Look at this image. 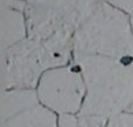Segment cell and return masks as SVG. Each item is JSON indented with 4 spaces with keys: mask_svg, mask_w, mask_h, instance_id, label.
<instances>
[{
    "mask_svg": "<svg viewBox=\"0 0 133 127\" xmlns=\"http://www.w3.org/2000/svg\"><path fill=\"white\" fill-rule=\"evenodd\" d=\"M1 51L28 37L25 13L14 8L0 7Z\"/></svg>",
    "mask_w": 133,
    "mask_h": 127,
    "instance_id": "8992f818",
    "label": "cell"
},
{
    "mask_svg": "<svg viewBox=\"0 0 133 127\" xmlns=\"http://www.w3.org/2000/svg\"><path fill=\"white\" fill-rule=\"evenodd\" d=\"M105 2H108L118 11L125 13L130 18L133 15V0H105Z\"/></svg>",
    "mask_w": 133,
    "mask_h": 127,
    "instance_id": "7c38bea8",
    "label": "cell"
},
{
    "mask_svg": "<svg viewBox=\"0 0 133 127\" xmlns=\"http://www.w3.org/2000/svg\"><path fill=\"white\" fill-rule=\"evenodd\" d=\"M109 119L102 118L97 116H84L78 114V121L79 127H104L106 125Z\"/></svg>",
    "mask_w": 133,
    "mask_h": 127,
    "instance_id": "8fae6325",
    "label": "cell"
},
{
    "mask_svg": "<svg viewBox=\"0 0 133 127\" xmlns=\"http://www.w3.org/2000/svg\"><path fill=\"white\" fill-rule=\"evenodd\" d=\"M72 49L74 56H133L131 19L108 2H102L78 23L74 33Z\"/></svg>",
    "mask_w": 133,
    "mask_h": 127,
    "instance_id": "7a4b0ae2",
    "label": "cell"
},
{
    "mask_svg": "<svg viewBox=\"0 0 133 127\" xmlns=\"http://www.w3.org/2000/svg\"><path fill=\"white\" fill-rule=\"evenodd\" d=\"M39 104L36 89L1 90V124Z\"/></svg>",
    "mask_w": 133,
    "mask_h": 127,
    "instance_id": "52a82bcc",
    "label": "cell"
},
{
    "mask_svg": "<svg viewBox=\"0 0 133 127\" xmlns=\"http://www.w3.org/2000/svg\"><path fill=\"white\" fill-rule=\"evenodd\" d=\"M1 90L36 89L46 71L54 69L43 41L29 37L1 51Z\"/></svg>",
    "mask_w": 133,
    "mask_h": 127,
    "instance_id": "3957f363",
    "label": "cell"
},
{
    "mask_svg": "<svg viewBox=\"0 0 133 127\" xmlns=\"http://www.w3.org/2000/svg\"><path fill=\"white\" fill-rule=\"evenodd\" d=\"M2 127H57V114L39 104L2 123Z\"/></svg>",
    "mask_w": 133,
    "mask_h": 127,
    "instance_id": "ba28073f",
    "label": "cell"
},
{
    "mask_svg": "<svg viewBox=\"0 0 133 127\" xmlns=\"http://www.w3.org/2000/svg\"><path fill=\"white\" fill-rule=\"evenodd\" d=\"M22 1H26V0H22Z\"/></svg>",
    "mask_w": 133,
    "mask_h": 127,
    "instance_id": "2e32d148",
    "label": "cell"
},
{
    "mask_svg": "<svg viewBox=\"0 0 133 127\" xmlns=\"http://www.w3.org/2000/svg\"><path fill=\"white\" fill-rule=\"evenodd\" d=\"M57 127H79L78 114H58Z\"/></svg>",
    "mask_w": 133,
    "mask_h": 127,
    "instance_id": "4fadbf2b",
    "label": "cell"
},
{
    "mask_svg": "<svg viewBox=\"0 0 133 127\" xmlns=\"http://www.w3.org/2000/svg\"><path fill=\"white\" fill-rule=\"evenodd\" d=\"M130 19H131V27H132V32H133V15Z\"/></svg>",
    "mask_w": 133,
    "mask_h": 127,
    "instance_id": "9a60e30c",
    "label": "cell"
},
{
    "mask_svg": "<svg viewBox=\"0 0 133 127\" xmlns=\"http://www.w3.org/2000/svg\"><path fill=\"white\" fill-rule=\"evenodd\" d=\"M104 127H133V113L124 112L112 117Z\"/></svg>",
    "mask_w": 133,
    "mask_h": 127,
    "instance_id": "30bf717a",
    "label": "cell"
},
{
    "mask_svg": "<svg viewBox=\"0 0 133 127\" xmlns=\"http://www.w3.org/2000/svg\"><path fill=\"white\" fill-rule=\"evenodd\" d=\"M74 61L87 86L78 114L110 119L124 112L133 113V56H74Z\"/></svg>",
    "mask_w": 133,
    "mask_h": 127,
    "instance_id": "6da1fadb",
    "label": "cell"
},
{
    "mask_svg": "<svg viewBox=\"0 0 133 127\" xmlns=\"http://www.w3.org/2000/svg\"><path fill=\"white\" fill-rule=\"evenodd\" d=\"M105 0H76V6L78 12V23L88 18L91 12ZM78 26V25H77Z\"/></svg>",
    "mask_w": 133,
    "mask_h": 127,
    "instance_id": "9c48e42d",
    "label": "cell"
},
{
    "mask_svg": "<svg viewBox=\"0 0 133 127\" xmlns=\"http://www.w3.org/2000/svg\"><path fill=\"white\" fill-rule=\"evenodd\" d=\"M25 18L28 37L44 41L66 27L78 25L76 0H26Z\"/></svg>",
    "mask_w": 133,
    "mask_h": 127,
    "instance_id": "5b68a950",
    "label": "cell"
},
{
    "mask_svg": "<svg viewBox=\"0 0 133 127\" xmlns=\"http://www.w3.org/2000/svg\"><path fill=\"white\" fill-rule=\"evenodd\" d=\"M39 102L56 114H78L87 95L82 71L74 61L43 74L36 86Z\"/></svg>",
    "mask_w": 133,
    "mask_h": 127,
    "instance_id": "277c9868",
    "label": "cell"
},
{
    "mask_svg": "<svg viewBox=\"0 0 133 127\" xmlns=\"http://www.w3.org/2000/svg\"><path fill=\"white\" fill-rule=\"evenodd\" d=\"M26 1L22 0H0V7H6V8H14L19 11H25Z\"/></svg>",
    "mask_w": 133,
    "mask_h": 127,
    "instance_id": "5bb4252c",
    "label": "cell"
}]
</instances>
